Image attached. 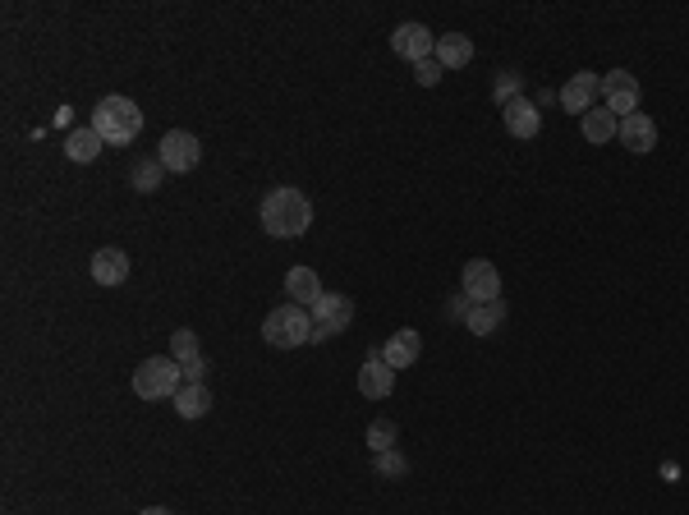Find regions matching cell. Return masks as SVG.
<instances>
[{
	"mask_svg": "<svg viewBox=\"0 0 689 515\" xmlns=\"http://www.w3.org/2000/svg\"><path fill=\"white\" fill-rule=\"evenodd\" d=\"M501 120H506V134H515V138H533L538 125H543L538 102H529V97H515V102L501 106Z\"/></svg>",
	"mask_w": 689,
	"mask_h": 515,
	"instance_id": "cell-13",
	"label": "cell"
},
{
	"mask_svg": "<svg viewBox=\"0 0 689 515\" xmlns=\"http://www.w3.org/2000/svg\"><path fill=\"white\" fill-rule=\"evenodd\" d=\"M184 368V382H203L207 378V359L198 355V359H189V364H180Z\"/></svg>",
	"mask_w": 689,
	"mask_h": 515,
	"instance_id": "cell-28",
	"label": "cell"
},
{
	"mask_svg": "<svg viewBox=\"0 0 689 515\" xmlns=\"http://www.w3.org/2000/svg\"><path fill=\"white\" fill-rule=\"evenodd\" d=\"M602 92V74H588V69H579V74H570L561 88V106L570 115H588L593 111V97Z\"/></svg>",
	"mask_w": 689,
	"mask_h": 515,
	"instance_id": "cell-10",
	"label": "cell"
},
{
	"mask_svg": "<svg viewBox=\"0 0 689 515\" xmlns=\"http://www.w3.org/2000/svg\"><path fill=\"white\" fill-rule=\"evenodd\" d=\"M460 290L469 304H492V299H501V272L497 263H487V258H474V263L464 267L460 276Z\"/></svg>",
	"mask_w": 689,
	"mask_h": 515,
	"instance_id": "cell-8",
	"label": "cell"
},
{
	"mask_svg": "<svg viewBox=\"0 0 689 515\" xmlns=\"http://www.w3.org/2000/svg\"><path fill=\"white\" fill-rule=\"evenodd\" d=\"M616 138H621V148L625 152H653L657 148V125H653V115H644V111H634V115H625L621 120V129H616Z\"/></svg>",
	"mask_w": 689,
	"mask_h": 515,
	"instance_id": "cell-12",
	"label": "cell"
},
{
	"mask_svg": "<svg viewBox=\"0 0 689 515\" xmlns=\"http://www.w3.org/2000/svg\"><path fill=\"white\" fill-rule=\"evenodd\" d=\"M207 410H212V391H207V382H184L180 396H175V414H180V419H203Z\"/></svg>",
	"mask_w": 689,
	"mask_h": 515,
	"instance_id": "cell-20",
	"label": "cell"
},
{
	"mask_svg": "<svg viewBox=\"0 0 689 515\" xmlns=\"http://www.w3.org/2000/svg\"><path fill=\"white\" fill-rule=\"evenodd\" d=\"M92 129H97L111 148H125V143H134V138L143 134V111H138V102L111 92V97H102L97 111H92Z\"/></svg>",
	"mask_w": 689,
	"mask_h": 515,
	"instance_id": "cell-2",
	"label": "cell"
},
{
	"mask_svg": "<svg viewBox=\"0 0 689 515\" xmlns=\"http://www.w3.org/2000/svg\"><path fill=\"white\" fill-rule=\"evenodd\" d=\"M180 387H184V368L170 355L143 359V364L134 368V391L143 396V401H175Z\"/></svg>",
	"mask_w": 689,
	"mask_h": 515,
	"instance_id": "cell-4",
	"label": "cell"
},
{
	"mask_svg": "<svg viewBox=\"0 0 689 515\" xmlns=\"http://www.w3.org/2000/svg\"><path fill=\"white\" fill-rule=\"evenodd\" d=\"M166 175H170V171L161 166V157H138V166H134V189H138V194H157Z\"/></svg>",
	"mask_w": 689,
	"mask_h": 515,
	"instance_id": "cell-22",
	"label": "cell"
},
{
	"mask_svg": "<svg viewBox=\"0 0 689 515\" xmlns=\"http://www.w3.org/2000/svg\"><path fill=\"white\" fill-rule=\"evenodd\" d=\"M492 97H497L501 106L506 102H515V97H524V79L515 74V69H501L497 74V83H492Z\"/></svg>",
	"mask_w": 689,
	"mask_h": 515,
	"instance_id": "cell-24",
	"label": "cell"
},
{
	"mask_svg": "<svg viewBox=\"0 0 689 515\" xmlns=\"http://www.w3.org/2000/svg\"><path fill=\"white\" fill-rule=\"evenodd\" d=\"M102 143L106 138L97 134V129H74V134L65 138V157L69 161H79V166H88V161H97V152H102Z\"/></svg>",
	"mask_w": 689,
	"mask_h": 515,
	"instance_id": "cell-21",
	"label": "cell"
},
{
	"mask_svg": "<svg viewBox=\"0 0 689 515\" xmlns=\"http://www.w3.org/2000/svg\"><path fill=\"white\" fill-rule=\"evenodd\" d=\"M308 313H313V341H331V336H340L354 322L350 295H336V290H322V299Z\"/></svg>",
	"mask_w": 689,
	"mask_h": 515,
	"instance_id": "cell-5",
	"label": "cell"
},
{
	"mask_svg": "<svg viewBox=\"0 0 689 515\" xmlns=\"http://www.w3.org/2000/svg\"><path fill=\"white\" fill-rule=\"evenodd\" d=\"M441 74H446V69H441V60H437V56H428V60H418V65H414V79L423 83V88H437Z\"/></svg>",
	"mask_w": 689,
	"mask_h": 515,
	"instance_id": "cell-27",
	"label": "cell"
},
{
	"mask_svg": "<svg viewBox=\"0 0 689 515\" xmlns=\"http://www.w3.org/2000/svg\"><path fill=\"white\" fill-rule=\"evenodd\" d=\"M579 129H584V138L593 143V148H602V143H611L616 138V129H621V120L607 111V106H593L588 115H579Z\"/></svg>",
	"mask_w": 689,
	"mask_h": 515,
	"instance_id": "cell-19",
	"label": "cell"
},
{
	"mask_svg": "<svg viewBox=\"0 0 689 515\" xmlns=\"http://www.w3.org/2000/svg\"><path fill=\"white\" fill-rule=\"evenodd\" d=\"M602 97H607V111L616 120H625V115L639 111L644 88H639V79H634L630 69H611V74H602Z\"/></svg>",
	"mask_w": 689,
	"mask_h": 515,
	"instance_id": "cell-7",
	"label": "cell"
},
{
	"mask_svg": "<svg viewBox=\"0 0 689 515\" xmlns=\"http://www.w3.org/2000/svg\"><path fill=\"white\" fill-rule=\"evenodd\" d=\"M506 322V299H492V304H469L464 309V327L474 336H492Z\"/></svg>",
	"mask_w": 689,
	"mask_h": 515,
	"instance_id": "cell-17",
	"label": "cell"
},
{
	"mask_svg": "<svg viewBox=\"0 0 689 515\" xmlns=\"http://www.w3.org/2000/svg\"><path fill=\"white\" fill-rule=\"evenodd\" d=\"M432 56L441 60V69H464L469 60H474V42H469L464 33H441Z\"/></svg>",
	"mask_w": 689,
	"mask_h": 515,
	"instance_id": "cell-18",
	"label": "cell"
},
{
	"mask_svg": "<svg viewBox=\"0 0 689 515\" xmlns=\"http://www.w3.org/2000/svg\"><path fill=\"white\" fill-rule=\"evenodd\" d=\"M418 355H423V336H418L414 327H400V332L382 345V359H386V368H396V373H400V368H409V364H414Z\"/></svg>",
	"mask_w": 689,
	"mask_h": 515,
	"instance_id": "cell-14",
	"label": "cell"
},
{
	"mask_svg": "<svg viewBox=\"0 0 689 515\" xmlns=\"http://www.w3.org/2000/svg\"><path fill=\"white\" fill-rule=\"evenodd\" d=\"M170 359H175V364H189V359H198V332H189V327L170 332Z\"/></svg>",
	"mask_w": 689,
	"mask_h": 515,
	"instance_id": "cell-23",
	"label": "cell"
},
{
	"mask_svg": "<svg viewBox=\"0 0 689 515\" xmlns=\"http://www.w3.org/2000/svg\"><path fill=\"white\" fill-rule=\"evenodd\" d=\"M391 387H396V368H386L382 350H373L368 364L359 368V396H368V401H386Z\"/></svg>",
	"mask_w": 689,
	"mask_h": 515,
	"instance_id": "cell-11",
	"label": "cell"
},
{
	"mask_svg": "<svg viewBox=\"0 0 689 515\" xmlns=\"http://www.w3.org/2000/svg\"><path fill=\"white\" fill-rule=\"evenodd\" d=\"M129 276V253L125 249H97L92 253V281L97 286H120Z\"/></svg>",
	"mask_w": 689,
	"mask_h": 515,
	"instance_id": "cell-15",
	"label": "cell"
},
{
	"mask_svg": "<svg viewBox=\"0 0 689 515\" xmlns=\"http://www.w3.org/2000/svg\"><path fill=\"white\" fill-rule=\"evenodd\" d=\"M405 470H409V460L400 456V451H382V456H377V474H382V479H405Z\"/></svg>",
	"mask_w": 689,
	"mask_h": 515,
	"instance_id": "cell-26",
	"label": "cell"
},
{
	"mask_svg": "<svg viewBox=\"0 0 689 515\" xmlns=\"http://www.w3.org/2000/svg\"><path fill=\"white\" fill-rule=\"evenodd\" d=\"M258 221L272 240H299L308 230V221H313V203L294 184H281V189H272V194L262 198Z\"/></svg>",
	"mask_w": 689,
	"mask_h": 515,
	"instance_id": "cell-1",
	"label": "cell"
},
{
	"mask_svg": "<svg viewBox=\"0 0 689 515\" xmlns=\"http://www.w3.org/2000/svg\"><path fill=\"white\" fill-rule=\"evenodd\" d=\"M262 341L272 350H299V345L313 341V313L304 304H281L262 322Z\"/></svg>",
	"mask_w": 689,
	"mask_h": 515,
	"instance_id": "cell-3",
	"label": "cell"
},
{
	"mask_svg": "<svg viewBox=\"0 0 689 515\" xmlns=\"http://www.w3.org/2000/svg\"><path fill=\"white\" fill-rule=\"evenodd\" d=\"M138 515H175L170 506H147V511H138Z\"/></svg>",
	"mask_w": 689,
	"mask_h": 515,
	"instance_id": "cell-29",
	"label": "cell"
},
{
	"mask_svg": "<svg viewBox=\"0 0 689 515\" xmlns=\"http://www.w3.org/2000/svg\"><path fill=\"white\" fill-rule=\"evenodd\" d=\"M157 157H161V166H166L170 175H184V171H193V166L203 161V143H198L189 129H170V134L161 138Z\"/></svg>",
	"mask_w": 689,
	"mask_h": 515,
	"instance_id": "cell-6",
	"label": "cell"
},
{
	"mask_svg": "<svg viewBox=\"0 0 689 515\" xmlns=\"http://www.w3.org/2000/svg\"><path fill=\"white\" fill-rule=\"evenodd\" d=\"M285 295H290V304L313 309L317 299H322V281H317L313 267H290V272H285Z\"/></svg>",
	"mask_w": 689,
	"mask_h": 515,
	"instance_id": "cell-16",
	"label": "cell"
},
{
	"mask_svg": "<svg viewBox=\"0 0 689 515\" xmlns=\"http://www.w3.org/2000/svg\"><path fill=\"white\" fill-rule=\"evenodd\" d=\"M368 447L382 456V451H396V424L391 419H373L368 424Z\"/></svg>",
	"mask_w": 689,
	"mask_h": 515,
	"instance_id": "cell-25",
	"label": "cell"
},
{
	"mask_svg": "<svg viewBox=\"0 0 689 515\" xmlns=\"http://www.w3.org/2000/svg\"><path fill=\"white\" fill-rule=\"evenodd\" d=\"M391 51H396L400 60H409V65H418V60H428L432 51H437V37H432V28H423V23H400L396 33H391Z\"/></svg>",
	"mask_w": 689,
	"mask_h": 515,
	"instance_id": "cell-9",
	"label": "cell"
}]
</instances>
